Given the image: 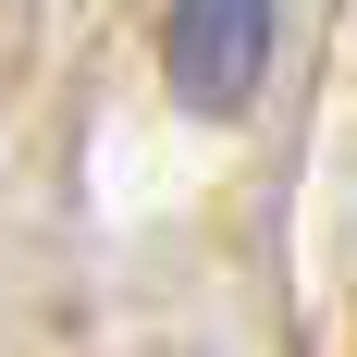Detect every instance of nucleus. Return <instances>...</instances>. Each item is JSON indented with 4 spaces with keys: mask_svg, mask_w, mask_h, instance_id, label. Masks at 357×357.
I'll return each instance as SVG.
<instances>
[{
    "mask_svg": "<svg viewBox=\"0 0 357 357\" xmlns=\"http://www.w3.org/2000/svg\"><path fill=\"white\" fill-rule=\"evenodd\" d=\"M160 62L185 111H247L271 74V0H173L160 13Z\"/></svg>",
    "mask_w": 357,
    "mask_h": 357,
    "instance_id": "1",
    "label": "nucleus"
}]
</instances>
